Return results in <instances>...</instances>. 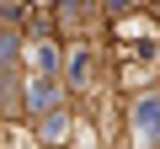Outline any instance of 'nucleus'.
<instances>
[{
  "label": "nucleus",
  "instance_id": "4",
  "mask_svg": "<svg viewBox=\"0 0 160 149\" xmlns=\"http://www.w3.org/2000/svg\"><path fill=\"white\" fill-rule=\"evenodd\" d=\"M64 128H69V123H64V112H53V117L43 123V138H48V144H59V138H64Z\"/></svg>",
  "mask_w": 160,
  "mask_h": 149
},
{
  "label": "nucleus",
  "instance_id": "3",
  "mask_svg": "<svg viewBox=\"0 0 160 149\" xmlns=\"http://www.w3.org/2000/svg\"><path fill=\"white\" fill-rule=\"evenodd\" d=\"M38 69H43V80L59 69V53H53V43H38Z\"/></svg>",
  "mask_w": 160,
  "mask_h": 149
},
{
  "label": "nucleus",
  "instance_id": "2",
  "mask_svg": "<svg viewBox=\"0 0 160 149\" xmlns=\"http://www.w3.org/2000/svg\"><path fill=\"white\" fill-rule=\"evenodd\" d=\"M53 101H59V91H53V80H32V107H38V112H48Z\"/></svg>",
  "mask_w": 160,
  "mask_h": 149
},
{
  "label": "nucleus",
  "instance_id": "1",
  "mask_svg": "<svg viewBox=\"0 0 160 149\" xmlns=\"http://www.w3.org/2000/svg\"><path fill=\"white\" fill-rule=\"evenodd\" d=\"M133 138L144 149L160 144V96H139V107H133Z\"/></svg>",
  "mask_w": 160,
  "mask_h": 149
}]
</instances>
